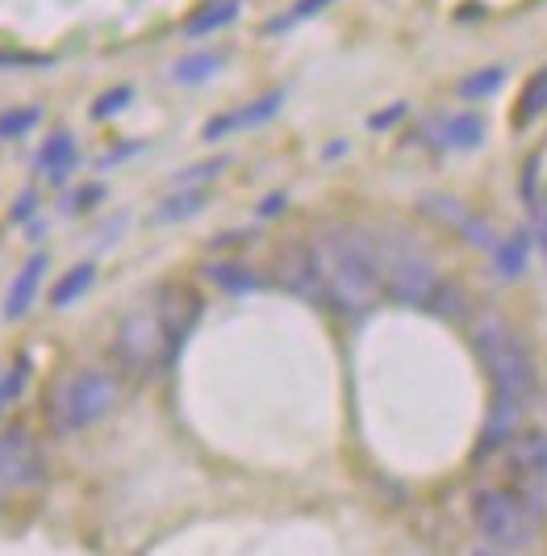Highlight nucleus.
I'll return each mask as SVG.
<instances>
[{
    "mask_svg": "<svg viewBox=\"0 0 547 556\" xmlns=\"http://www.w3.org/2000/svg\"><path fill=\"white\" fill-rule=\"evenodd\" d=\"M309 248L330 306L343 314H368L381 302L384 285L372 264V251L364 243V230H322Z\"/></svg>",
    "mask_w": 547,
    "mask_h": 556,
    "instance_id": "obj_1",
    "label": "nucleus"
},
{
    "mask_svg": "<svg viewBox=\"0 0 547 556\" xmlns=\"http://www.w3.org/2000/svg\"><path fill=\"white\" fill-rule=\"evenodd\" d=\"M364 243L372 251V264L381 273L384 293L402 306H422L435 298V289L443 285L435 273V260L418 248L414 239H406L402 230H364Z\"/></svg>",
    "mask_w": 547,
    "mask_h": 556,
    "instance_id": "obj_2",
    "label": "nucleus"
},
{
    "mask_svg": "<svg viewBox=\"0 0 547 556\" xmlns=\"http://www.w3.org/2000/svg\"><path fill=\"white\" fill-rule=\"evenodd\" d=\"M472 348L489 372L493 390L501 402H514V406H526L531 393H535V364H531V352L522 348V339L497 314H481L472 323Z\"/></svg>",
    "mask_w": 547,
    "mask_h": 556,
    "instance_id": "obj_3",
    "label": "nucleus"
},
{
    "mask_svg": "<svg viewBox=\"0 0 547 556\" xmlns=\"http://www.w3.org/2000/svg\"><path fill=\"white\" fill-rule=\"evenodd\" d=\"M117 406V381L105 368H76L55 386L47 402V418L59 435H76L97 427Z\"/></svg>",
    "mask_w": 547,
    "mask_h": 556,
    "instance_id": "obj_4",
    "label": "nucleus"
},
{
    "mask_svg": "<svg viewBox=\"0 0 547 556\" xmlns=\"http://www.w3.org/2000/svg\"><path fill=\"white\" fill-rule=\"evenodd\" d=\"M472 523L493 548H526L535 540V523L526 519L522 502L506 490H476L472 494Z\"/></svg>",
    "mask_w": 547,
    "mask_h": 556,
    "instance_id": "obj_5",
    "label": "nucleus"
},
{
    "mask_svg": "<svg viewBox=\"0 0 547 556\" xmlns=\"http://www.w3.org/2000/svg\"><path fill=\"white\" fill-rule=\"evenodd\" d=\"M113 352H117V361L126 364L130 372H138V377L155 372V368L171 356V339H167L155 306H142V309H135V314H126V318H122Z\"/></svg>",
    "mask_w": 547,
    "mask_h": 556,
    "instance_id": "obj_6",
    "label": "nucleus"
},
{
    "mask_svg": "<svg viewBox=\"0 0 547 556\" xmlns=\"http://www.w3.org/2000/svg\"><path fill=\"white\" fill-rule=\"evenodd\" d=\"M42 452L34 444L26 427H9L0 435V485H13V490H26L42 481Z\"/></svg>",
    "mask_w": 547,
    "mask_h": 556,
    "instance_id": "obj_7",
    "label": "nucleus"
},
{
    "mask_svg": "<svg viewBox=\"0 0 547 556\" xmlns=\"http://www.w3.org/2000/svg\"><path fill=\"white\" fill-rule=\"evenodd\" d=\"M155 314H160L167 339H171V352H176L192 334L196 318H201V293L192 285H185V280H167L155 293Z\"/></svg>",
    "mask_w": 547,
    "mask_h": 556,
    "instance_id": "obj_8",
    "label": "nucleus"
},
{
    "mask_svg": "<svg viewBox=\"0 0 547 556\" xmlns=\"http://www.w3.org/2000/svg\"><path fill=\"white\" fill-rule=\"evenodd\" d=\"M418 210H422L427 218H435V223L451 226V230H456L465 243H472V248H481V251L497 248V239H493L489 223H485L481 214H472L465 201H456V197L431 193V197H422V201H418Z\"/></svg>",
    "mask_w": 547,
    "mask_h": 556,
    "instance_id": "obj_9",
    "label": "nucleus"
},
{
    "mask_svg": "<svg viewBox=\"0 0 547 556\" xmlns=\"http://www.w3.org/2000/svg\"><path fill=\"white\" fill-rule=\"evenodd\" d=\"M280 285L302 298L309 306H322L327 302V285L318 277V264H314V248L309 243H289L280 251Z\"/></svg>",
    "mask_w": 547,
    "mask_h": 556,
    "instance_id": "obj_10",
    "label": "nucleus"
},
{
    "mask_svg": "<svg viewBox=\"0 0 547 556\" xmlns=\"http://www.w3.org/2000/svg\"><path fill=\"white\" fill-rule=\"evenodd\" d=\"M284 105V92H268V97H259V101H251L243 110H230V113H218V117H209L205 122V130H201V139L205 142H218L226 135H234V130H251V126H264V122H272L276 113Z\"/></svg>",
    "mask_w": 547,
    "mask_h": 556,
    "instance_id": "obj_11",
    "label": "nucleus"
},
{
    "mask_svg": "<svg viewBox=\"0 0 547 556\" xmlns=\"http://www.w3.org/2000/svg\"><path fill=\"white\" fill-rule=\"evenodd\" d=\"M506 465L526 485H544L547 490V431H519V440L506 452Z\"/></svg>",
    "mask_w": 547,
    "mask_h": 556,
    "instance_id": "obj_12",
    "label": "nucleus"
},
{
    "mask_svg": "<svg viewBox=\"0 0 547 556\" xmlns=\"http://www.w3.org/2000/svg\"><path fill=\"white\" fill-rule=\"evenodd\" d=\"M47 268H51L47 251H34L26 264H22V273L13 277L9 293H4V318H9V323H17V318H26V314H29L34 298H38V289H42V277H47Z\"/></svg>",
    "mask_w": 547,
    "mask_h": 556,
    "instance_id": "obj_13",
    "label": "nucleus"
},
{
    "mask_svg": "<svg viewBox=\"0 0 547 556\" xmlns=\"http://www.w3.org/2000/svg\"><path fill=\"white\" fill-rule=\"evenodd\" d=\"M76 164H80V147H76V139H72L67 130H55L51 139L42 142V151H38V172H42L51 185L67 180Z\"/></svg>",
    "mask_w": 547,
    "mask_h": 556,
    "instance_id": "obj_14",
    "label": "nucleus"
},
{
    "mask_svg": "<svg viewBox=\"0 0 547 556\" xmlns=\"http://www.w3.org/2000/svg\"><path fill=\"white\" fill-rule=\"evenodd\" d=\"M531 243H535V235H531V230H514V235L497 239V248H493V273H497L501 280H519L522 273H526Z\"/></svg>",
    "mask_w": 547,
    "mask_h": 556,
    "instance_id": "obj_15",
    "label": "nucleus"
},
{
    "mask_svg": "<svg viewBox=\"0 0 547 556\" xmlns=\"http://www.w3.org/2000/svg\"><path fill=\"white\" fill-rule=\"evenodd\" d=\"M435 135L443 147H460V151H468V147H481V139H485V122L476 117V113H443L435 122Z\"/></svg>",
    "mask_w": 547,
    "mask_h": 556,
    "instance_id": "obj_16",
    "label": "nucleus"
},
{
    "mask_svg": "<svg viewBox=\"0 0 547 556\" xmlns=\"http://www.w3.org/2000/svg\"><path fill=\"white\" fill-rule=\"evenodd\" d=\"M239 0H209L205 9H196L189 22H185V38H205V34H218L239 17Z\"/></svg>",
    "mask_w": 547,
    "mask_h": 556,
    "instance_id": "obj_17",
    "label": "nucleus"
},
{
    "mask_svg": "<svg viewBox=\"0 0 547 556\" xmlns=\"http://www.w3.org/2000/svg\"><path fill=\"white\" fill-rule=\"evenodd\" d=\"M205 277L214 280L221 293H234V298H243V293H255V289H264L259 273H251L246 264H234V260H218V264H209V268H205Z\"/></svg>",
    "mask_w": 547,
    "mask_h": 556,
    "instance_id": "obj_18",
    "label": "nucleus"
},
{
    "mask_svg": "<svg viewBox=\"0 0 547 556\" xmlns=\"http://www.w3.org/2000/svg\"><path fill=\"white\" fill-rule=\"evenodd\" d=\"M92 285H97V264H76V268H67V273L55 280V289H51V306L55 309L76 306Z\"/></svg>",
    "mask_w": 547,
    "mask_h": 556,
    "instance_id": "obj_19",
    "label": "nucleus"
},
{
    "mask_svg": "<svg viewBox=\"0 0 547 556\" xmlns=\"http://www.w3.org/2000/svg\"><path fill=\"white\" fill-rule=\"evenodd\" d=\"M205 201H209V197L201 193V189H185V193L160 201V205H155V214H151V223H160V226L185 223V218H192V214H201V210H205Z\"/></svg>",
    "mask_w": 547,
    "mask_h": 556,
    "instance_id": "obj_20",
    "label": "nucleus"
},
{
    "mask_svg": "<svg viewBox=\"0 0 547 556\" xmlns=\"http://www.w3.org/2000/svg\"><path fill=\"white\" fill-rule=\"evenodd\" d=\"M221 63H226V59H221L218 51H201V55L180 59L171 76H176L180 84H201V80H209V76H218Z\"/></svg>",
    "mask_w": 547,
    "mask_h": 556,
    "instance_id": "obj_21",
    "label": "nucleus"
},
{
    "mask_svg": "<svg viewBox=\"0 0 547 556\" xmlns=\"http://www.w3.org/2000/svg\"><path fill=\"white\" fill-rule=\"evenodd\" d=\"M547 110V67H539L531 80L522 84V97H519V122H535L539 113Z\"/></svg>",
    "mask_w": 547,
    "mask_h": 556,
    "instance_id": "obj_22",
    "label": "nucleus"
},
{
    "mask_svg": "<svg viewBox=\"0 0 547 556\" xmlns=\"http://www.w3.org/2000/svg\"><path fill=\"white\" fill-rule=\"evenodd\" d=\"M42 122V110L38 105H22V110H4L0 113V142L9 139H22V135H29L34 126Z\"/></svg>",
    "mask_w": 547,
    "mask_h": 556,
    "instance_id": "obj_23",
    "label": "nucleus"
},
{
    "mask_svg": "<svg viewBox=\"0 0 547 556\" xmlns=\"http://www.w3.org/2000/svg\"><path fill=\"white\" fill-rule=\"evenodd\" d=\"M501 80H506V67H481V72H472V76L460 80V97L465 101H481V97L497 92Z\"/></svg>",
    "mask_w": 547,
    "mask_h": 556,
    "instance_id": "obj_24",
    "label": "nucleus"
},
{
    "mask_svg": "<svg viewBox=\"0 0 547 556\" xmlns=\"http://www.w3.org/2000/svg\"><path fill=\"white\" fill-rule=\"evenodd\" d=\"M29 386V361H17V364H9L4 372H0V415L26 393Z\"/></svg>",
    "mask_w": 547,
    "mask_h": 556,
    "instance_id": "obj_25",
    "label": "nucleus"
},
{
    "mask_svg": "<svg viewBox=\"0 0 547 556\" xmlns=\"http://www.w3.org/2000/svg\"><path fill=\"white\" fill-rule=\"evenodd\" d=\"M465 289H456V285H438L435 289V298L427 302V309L431 314H438V318H465Z\"/></svg>",
    "mask_w": 547,
    "mask_h": 556,
    "instance_id": "obj_26",
    "label": "nucleus"
},
{
    "mask_svg": "<svg viewBox=\"0 0 547 556\" xmlns=\"http://www.w3.org/2000/svg\"><path fill=\"white\" fill-rule=\"evenodd\" d=\"M330 0H297L289 13H280V17H272L268 26H264V34H284V29H293L297 22H305V17H314V13H322Z\"/></svg>",
    "mask_w": 547,
    "mask_h": 556,
    "instance_id": "obj_27",
    "label": "nucleus"
},
{
    "mask_svg": "<svg viewBox=\"0 0 547 556\" xmlns=\"http://www.w3.org/2000/svg\"><path fill=\"white\" fill-rule=\"evenodd\" d=\"M130 97H135V92H130L126 84H122V88H110V92H105V97L92 105V117H110V113H122L126 105H130Z\"/></svg>",
    "mask_w": 547,
    "mask_h": 556,
    "instance_id": "obj_28",
    "label": "nucleus"
},
{
    "mask_svg": "<svg viewBox=\"0 0 547 556\" xmlns=\"http://www.w3.org/2000/svg\"><path fill=\"white\" fill-rule=\"evenodd\" d=\"M221 167H226V160H209V164H196V167H189V172H180V176H176V185H185V189H196L201 180H214V176H221Z\"/></svg>",
    "mask_w": 547,
    "mask_h": 556,
    "instance_id": "obj_29",
    "label": "nucleus"
},
{
    "mask_svg": "<svg viewBox=\"0 0 547 556\" xmlns=\"http://www.w3.org/2000/svg\"><path fill=\"white\" fill-rule=\"evenodd\" d=\"M526 205H531V235L544 243V255H547V197L535 193Z\"/></svg>",
    "mask_w": 547,
    "mask_h": 556,
    "instance_id": "obj_30",
    "label": "nucleus"
},
{
    "mask_svg": "<svg viewBox=\"0 0 547 556\" xmlns=\"http://www.w3.org/2000/svg\"><path fill=\"white\" fill-rule=\"evenodd\" d=\"M101 197H105V189H101V185H88V189H80V193L72 197V205H67V210H72V214H80V210H92Z\"/></svg>",
    "mask_w": 547,
    "mask_h": 556,
    "instance_id": "obj_31",
    "label": "nucleus"
},
{
    "mask_svg": "<svg viewBox=\"0 0 547 556\" xmlns=\"http://www.w3.org/2000/svg\"><path fill=\"white\" fill-rule=\"evenodd\" d=\"M397 117H406V105H393V110H384V113H372V130H381V126H393Z\"/></svg>",
    "mask_w": 547,
    "mask_h": 556,
    "instance_id": "obj_32",
    "label": "nucleus"
},
{
    "mask_svg": "<svg viewBox=\"0 0 547 556\" xmlns=\"http://www.w3.org/2000/svg\"><path fill=\"white\" fill-rule=\"evenodd\" d=\"M284 205H289V197H284V193H272L268 201H264V205H259V218H276V214L284 210Z\"/></svg>",
    "mask_w": 547,
    "mask_h": 556,
    "instance_id": "obj_33",
    "label": "nucleus"
},
{
    "mask_svg": "<svg viewBox=\"0 0 547 556\" xmlns=\"http://www.w3.org/2000/svg\"><path fill=\"white\" fill-rule=\"evenodd\" d=\"M29 214H34V197H22V205H17V210H13V218H17V223H26Z\"/></svg>",
    "mask_w": 547,
    "mask_h": 556,
    "instance_id": "obj_34",
    "label": "nucleus"
},
{
    "mask_svg": "<svg viewBox=\"0 0 547 556\" xmlns=\"http://www.w3.org/2000/svg\"><path fill=\"white\" fill-rule=\"evenodd\" d=\"M472 556H497V553H472Z\"/></svg>",
    "mask_w": 547,
    "mask_h": 556,
    "instance_id": "obj_35",
    "label": "nucleus"
}]
</instances>
